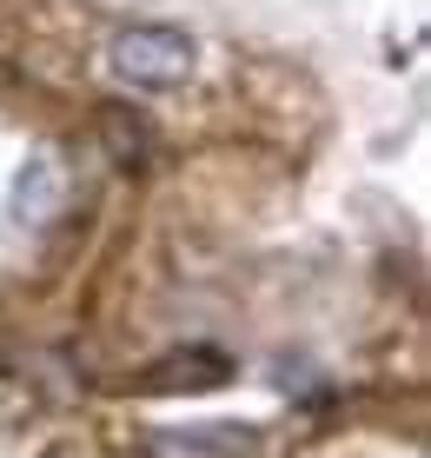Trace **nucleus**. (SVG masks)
I'll return each instance as SVG.
<instances>
[{
    "instance_id": "1",
    "label": "nucleus",
    "mask_w": 431,
    "mask_h": 458,
    "mask_svg": "<svg viewBox=\"0 0 431 458\" xmlns=\"http://www.w3.org/2000/svg\"><path fill=\"white\" fill-rule=\"evenodd\" d=\"M106 67H114V81L139 87V93H166V87H180L186 73H193V40H186L180 27L133 21V27H120V34H114Z\"/></svg>"
},
{
    "instance_id": "3",
    "label": "nucleus",
    "mask_w": 431,
    "mask_h": 458,
    "mask_svg": "<svg viewBox=\"0 0 431 458\" xmlns=\"http://www.w3.org/2000/svg\"><path fill=\"white\" fill-rule=\"evenodd\" d=\"M60 213V166L54 160H27L21 180H13V219H27V226H40V219Z\"/></svg>"
},
{
    "instance_id": "2",
    "label": "nucleus",
    "mask_w": 431,
    "mask_h": 458,
    "mask_svg": "<svg viewBox=\"0 0 431 458\" xmlns=\"http://www.w3.org/2000/svg\"><path fill=\"white\" fill-rule=\"evenodd\" d=\"M153 458H259L246 425H166L153 432Z\"/></svg>"
}]
</instances>
